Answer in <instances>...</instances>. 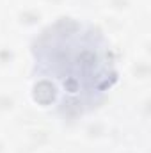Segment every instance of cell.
Listing matches in <instances>:
<instances>
[{"label": "cell", "mask_w": 151, "mask_h": 153, "mask_svg": "<svg viewBox=\"0 0 151 153\" xmlns=\"http://www.w3.org/2000/svg\"><path fill=\"white\" fill-rule=\"evenodd\" d=\"M119 121L112 109L85 116L78 125L62 134L64 146L84 153H105L117 143Z\"/></svg>", "instance_id": "1"}, {"label": "cell", "mask_w": 151, "mask_h": 153, "mask_svg": "<svg viewBox=\"0 0 151 153\" xmlns=\"http://www.w3.org/2000/svg\"><path fill=\"white\" fill-rule=\"evenodd\" d=\"M52 16L38 0H9L0 4V30L29 41L50 23Z\"/></svg>", "instance_id": "2"}, {"label": "cell", "mask_w": 151, "mask_h": 153, "mask_svg": "<svg viewBox=\"0 0 151 153\" xmlns=\"http://www.w3.org/2000/svg\"><path fill=\"white\" fill-rule=\"evenodd\" d=\"M9 132L18 146V150H61L64 148V139L61 130L44 116L32 114L25 111L16 119Z\"/></svg>", "instance_id": "3"}, {"label": "cell", "mask_w": 151, "mask_h": 153, "mask_svg": "<svg viewBox=\"0 0 151 153\" xmlns=\"http://www.w3.org/2000/svg\"><path fill=\"white\" fill-rule=\"evenodd\" d=\"M20 85L25 100V111L44 117H50L64 96L59 80L41 70H29L20 80Z\"/></svg>", "instance_id": "4"}, {"label": "cell", "mask_w": 151, "mask_h": 153, "mask_svg": "<svg viewBox=\"0 0 151 153\" xmlns=\"http://www.w3.org/2000/svg\"><path fill=\"white\" fill-rule=\"evenodd\" d=\"M29 71L27 41L0 30V80L20 82Z\"/></svg>", "instance_id": "5"}, {"label": "cell", "mask_w": 151, "mask_h": 153, "mask_svg": "<svg viewBox=\"0 0 151 153\" xmlns=\"http://www.w3.org/2000/svg\"><path fill=\"white\" fill-rule=\"evenodd\" d=\"M96 14L135 25L141 18L150 16V0H100Z\"/></svg>", "instance_id": "6"}, {"label": "cell", "mask_w": 151, "mask_h": 153, "mask_svg": "<svg viewBox=\"0 0 151 153\" xmlns=\"http://www.w3.org/2000/svg\"><path fill=\"white\" fill-rule=\"evenodd\" d=\"M25 112V100L20 82L0 80V126H11Z\"/></svg>", "instance_id": "7"}, {"label": "cell", "mask_w": 151, "mask_h": 153, "mask_svg": "<svg viewBox=\"0 0 151 153\" xmlns=\"http://www.w3.org/2000/svg\"><path fill=\"white\" fill-rule=\"evenodd\" d=\"M98 4H100V0H71L70 11L84 16V18H93L98 13Z\"/></svg>", "instance_id": "8"}, {"label": "cell", "mask_w": 151, "mask_h": 153, "mask_svg": "<svg viewBox=\"0 0 151 153\" xmlns=\"http://www.w3.org/2000/svg\"><path fill=\"white\" fill-rule=\"evenodd\" d=\"M105 153H150V144H144V143L117 141L112 148H109Z\"/></svg>", "instance_id": "9"}, {"label": "cell", "mask_w": 151, "mask_h": 153, "mask_svg": "<svg viewBox=\"0 0 151 153\" xmlns=\"http://www.w3.org/2000/svg\"><path fill=\"white\" fill-rule=\"evenodd\" d=\"M0 153H18V146L9 132V126H0Z\"/></svg>", "instance_id": "10"}, {"label": "cell", "mask_w": 151, "mask_h": 153, "mask_svg": "<svg viewBox=\"0 0 151 153\" xmlns=\"http://www.w3.org/2000/svg\"><path fill=\"white\" fill-rule=\"evenodd\" d=\"M38 2L46 9V11H50V13L55 16V14H59V13L70 11V2H71V0H38Z\"/></svg>", "instance_id": "11"}, {"label": "cell", "mask_w": 151, "mask_h": 153, "mask_svg": "<svg viewBox=\"0 0 151 153\" xmlns=\"http://www.w3.org/2000/svg\"><path fill=\"white\" fill-rule=\"evenodd\" d=\"M18 153H70L68 148H61V150H18Z\"/></svg>", "instance_id": "12"}, {"label": "cell", "mask_w": 151, "mask_h": 153, "mask_svg": "<svg viewBox=\"0 0 151 153\" xmlns=\"http://www.w3.org/2000/svg\"><path fill=\"white\" fill-rule=\"evenodd\" d=\"M4 2H9V0H0V4H4Z\"/></svg>", "instance_id": "13"}]
</instances>
